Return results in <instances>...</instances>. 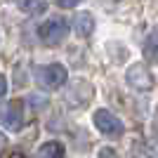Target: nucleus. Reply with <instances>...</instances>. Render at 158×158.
I'll list each match as a JSON object with an SVG mask.
<instances>
[{
  "label": "nucleus",
  "mask_w": 158,
  "mask_h": 158,
  "mask_svg": "<svg viewBox=\"0 0 158 158\" xmlns=\"http://www.w3.org/2000/svg\"><path fill=\"white\" fill-rule=\"evenodd\" d=\"M69 35V24H66L61 17H52V19L43 21L38 26V38L45 43L47 47H57L61 45Z\"/></svg>",
  "instance_id": "obj_1"
},
{
  "label": "nucleus",
  "mask_w": 158,
  "mask_h": 158,
  "mask_svg": "<svg viewBox=\"0 0 158 158\" xmlns=\"http://www.w3.org/2000/svg\"><path fill=\"white\" fill-rule=\"evenodd\" d=\"M66 78H69V73L61 64H47L35 71V80L43 90H59L66 83Z\"/></svg>",
  "instance_id": "obj_2"
},
{
  "label": "nucleus",
  "mask_w": 158,
  "mask_h": 158,
  "mask_svg": "<svg viewBox=\"0 0 158 158\" xmlns=\"http://www.w3.org/2000/svg\"><path fill=\"white\" fill-rule=\"evenodd\" d=\"M0 123H2L10 132H19L21 127H24V104H21L19 99L7 102V104L2 106V111H0Z\"/></svg>",
  "instance_id": "obj_3"
},
{
  "label": "nucleus",
  "mask_w": 158,
  "mask_h": 158,
  "mask_svg": "<svg viewBox=\"0 0 158 158\" xmlns=\"http://www.w3.org/2000/svg\"><path fill=\"white\" fill-rule=\"evenodd\" d=\"M125 80L130 83V87H135L139 92H146L153 87V73L149 71L146 64H132L125 73Z\"/></svg>",
  "instance_id": "obj_4"
},
{
  "label": "nucleus",
  "mask_w": 158,
  "mask_h": 158,
  "mask_svg": "<svg viewBox=\"0 0 158 158\" xmlns=\"http://www.w3.org/2000/svg\"><path fill=\"white\" fill-rule=\"evenodd\" d=\"M94 127H97L102 135H106V137H120L123 130H125L123 123H120L111 111H106V109L94 111Z\"/></svg>",
  "instance_id": "obj_5"
},
{
  "label": "nucleus",
  "mask_w": 158,
  "mask_h": 158,
  "mask_svg": "<svg viewBox=\"0 0 158 158\" xmlns=\"http://www.w3.org/2000/svg\"><path fill=\"white\" fill-rule=\"evenodd\" d=\"M87 87L85 80H78V83H73L71 87H69V92H66V102H69V106H85L87 104V99L92 97V92H85L83 94V90Z\"/></svg>",
  "instance_id": "obj_6"
},
{
  "label": "nucleus",
  "mask_w": 158,
  "mask_h": 158,
  "mask_svg": "<svg viewBox=\"0 0 158 158\" xmlns=\"http://www.w3.org/2000/svg\"><path fill=\"white\" fill-rule=\"evenodd\" d=\"M73 31L78 33L80 38H87V35L94 31V19H92V14H90V12L76 14V19H73Z\"/></svg>",
  "instance_id": "obj_7"
},
{
  "label": "nucleus",
  "mask_w": 158,
  "mask_h": 158,
  "mask_svg": "<svg viewBox=\"0 0 158 158\" xmlns=\"http://www.w3.org/2000/svg\"><path fill=\"white\" fill-rule=\"evenodd\" d=\"M38 156H45V158H59L64 156V144L59 142H47L38 149Z\"/></svg>",
  "instance_id": "obj_8"
},
{
  "label": "nucleus",
  "mask_w": 158,
  "mask_h": 158,
  "mask_svg": "<svg viewBox=\"0 0 158 158\" xmlns=\"http://www.w3.org/2000/svg\"><path fill=\"white\" fill-rule=\"evenodd\" d=\"M14 2L19 5V10H24L28 14H38L47 7V0H14Z\"/></svg>",
  "instance_id": "obj_9"
},
{
  "label": "nucleus",
  "mask_w": 158,
  "mask_h": 158,
  "mask_svg": "<svg viewBox=\"0 0 158 158\" xmlns=\"http://www.w3.org/2000/svg\"><path fill=\"white\" fill-rule=\"evenodd\" d=\"M153 47H156V35H149V40H146V45H144V54H146V59L149 61H156V50H153Z\"/></svg>",
  "instance_id": "obj_10"
},
{
  "label": "nucleus",
  "mask_w": 158,
  "mask_h": 158,
  "mask_svg": "<svg viewBox=\"0 0 158 158\" xmlns=\"http://www.w3.org/2000/svg\"><path fill=\"white\" fill-rule=\"evenodd\" d=\"M80 0H57V5L59 7H76Z\"/></svg>",
  "instance_id": "obj_11"
},
{
  "label": "nucleus",
  "mask_w": 158,
  "mask_h": 158,
  "mask_svg": "<svg viewBox=\"0 0 158 158\" xmlns=\"http://www.w3.org/2000/svg\"><path fill=\"white\" fill-rule=\"evenodd\" d=\"M5 92H7V80H5V76L0 73V99L5 97Z\"/></svg>",
  "instance_id": "obj_12"
}]
</instances>
